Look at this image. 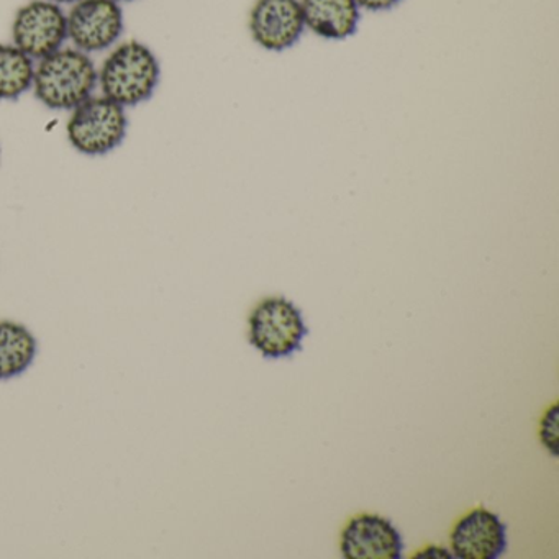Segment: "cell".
<instances>
[{"label":"cell","instance_id":"6","mask_svg":"<svg viewBox=\"0 0 559 559\" xmlns=\"http://www.w3.org/2000/svg\"><path fill=\"white\" fill-rule=\"evenodd\" d=\"M67 15L68 41L87 55L116 47L126 28L122 4L116 0H78Z\"/></svg>","mask_w":559,"mask_h":559},{"label":"cell","instance_id":"11","mask_svg":"<svg viewBox=\"0 0 559 559\" xmlns=\"http://www.w3.org/2000/svg\"><path fill=\"white\" fill-rule=\"evenodd\" d=\"M37 352V338L27 326L15 320H0V381L24 374Z\"/></svg>","mask_w":559,"mask_h":559},{"label":"cell","instance_id":"13","mask_svg":"<svg viewBox=\"0 0 559 559\" xmlns=\"http://www.w3.org/2000/svg\"><path fill=\"white\" fill-rule=\"evenodd\" d=\"M558 404H552L543 415L542 424H539V438L545 444L546 450L552 456H558Z\"/></svg>","mask_w":559,"mask_h":559},{"label":"cell","instance_id":"14","mask_svg":"<svg viewBox=\"0 0 559 559\" xmlns=\"http://www.w3.org/2000/svg\"><path fill=\"white\" fill-rule=\"evenodd\" d=\"M355 2L362 11L385 12L401 4L402 0H355Z\"/></svg>","mask_w":559,"mask_h":559},{"label":"cell","instance_id":"2","mask_svg":"<svg viewBox=\"0 0 559 559\" xmlns=\"http://www.w3.org/2000/svg\"><path fill=\"white\" fill-rule=\"evenodd\" d=\"M97 67L91 55L63 47L35 63V99L50 110L71 112L96 94Z\"/></svg>","mask_w":559,"mask_h":559},{"label":"cell","instance_id":"5","mask_svg":"<svg viewBox=\"0 0 559 559\" xmlns=\"http://www.w3.org/2000/svg\"><path fill=\"white\" fill-rule=\"evenodd\" d=\"M12 44L34 61L50 57L68 44V15L51 0H31L15 12Z\"/></svg>","mask_w":559,"mask_h":559},{"label":"cell","instance_id":"9","mask_svg":"<svg viewBox=\"0 0 559 559\" xmlns=\"http://www.w3.org/2000/svg\"><path fill=\"white\" fill-rule=\"evenodd\" d=\"M507 549V526L486 509L464 515L451 532V551L460 559H497Z\"/></svg>","mask_w":559,"mask_h":559},{"label":"cell","instance_id":"7","mask_svg":"<svg viewBox=\"0 0 559 559\" xmlns=\"http://www.w3.org/2000/svg\"><path fill=\"white\" fill-rule=\"evenodd\" d=\"M251 38L274 53L289 50L306 31L300 0H257L248 21Z\"/></svg>","mask_w":559,"mask_h":559},{"label":"cell","instance_id":"10","mask_svg":"<svg viewBox=\"0 0 559 559\" xmlns=\"http://www.w3.org/2000/svg\"><path fill=\"white\" fill-rule=\"evenodd\" d=\"M304 24L317 37L342 41L358 31L361 9L355 0H300Z\"/></svg>","mask_w":559,"mask_h":559},{"label":"cell","instance_id":"15","mask_svg":"<svg viewBox=\"0 0 559 559\" xmlns=\"http://www.w3.org/2000/svg\"><path fill=\"white\" fill-rule=\"evenodd\" d=\"M414 558H438V559H453V552L448 549L440 548V546H428V548L421 549L420 552L414 556Z\"/></svg>","mask_w":559,"mask_h":559},{"label":"cell","instance_id":"12","mask_svg":"<svg viewBox=\"0 0 559 559\" xmlns=\"http://www.w3.org/2000/svg\"><path fill=\"white\" fill-rule=\"evenodd\" d=\"M35 63L14 44H0V100H17L31 93Z\"/></svg>","mask_w":559,"mask_h":559},{"label":"cell","instance_id":"16","mask_svg":"<svg viewBox=\"0 0 559 559\" xmlns=\"http://www.w3.org/2000/svg\"><path fill=\"white\" fill-rule=\"evenodd\" d=\"M51 2H55V4H60V5H73L74 2H78V0H51Z\"/></svg>","mask_w":559,"mask_h":559},{"label":"cell","instance_id":"4","mask_svg":"<svg viewBox=\"0 0 559 559\" xmlns=\"http://www.w3.org/2000/svg\"><path fill=\"white\" fill-rule=\"evenodd\" d=\"M251 345L267 359L289 358L302 349L304 336L309 333L302 312L286 297L261 300L250 319Z\"/></svg>","mask_w":559,"mask_h":559},{"label":"cell","instance_id":"17","mask_svg":"<svg viewBox=\"0 0 559 559\" xmlns=\"http://www.w3.org/2000/svg\"><path fill=\"white\" fill-rule=\"evenodd\" d=\"M119 4H127V2H133V0H116Z\"/></svg>","mask_w":559,"mask_h":559},{"label":"cell","instance_id":"8","mask_svg":"<svg viewBox=\"0 0 559 559\" xmlns=\"http://www.w3.org/2000/svg\"><path fill=\"white\" fill-rule=\"evenodd\" d=\"M340 548L346 559H401L404 542L388 519L361 513L343 530Z\"/></svg>","mask_w":559,"mask_h":559},{"label":"cell","instance_id":"3","mask_svg":"<svg viewBox=\"0 0 559 559\" xmlns=\"http://www.w3.org/2000/svg\"><path fill=\"white\" fill-rule=\"evenodd\" d=\"M129 130L126 107L94 94L71 110L67 122L70 145L84 156H106L120 148Z\"/></svg>","mask_w":559,"mask_h":559},{"label":"cell","instance_id":"1","mask_svg":"<svg viewBox=\"0 0 559 559\" xmlns=\"http://www.w3.org/2000/svg\"><path fill=\"white\" fill-rule=\"evenodd\" d=\"M162 80L155 51L140 40L119 41L97 68V87L107 99L135 107L152 99Z\"/></svg>","mask_w":559,"mask_h":559}]
</instances>
